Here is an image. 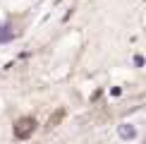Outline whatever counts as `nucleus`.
<instances>
[{
	"mask_svg": "<svg viewBox=\"0 0 146 144\" xmlns=\"http://www.w3.org/2000/svg\"><path fill=\"white\" fill-rule=\"evenodd\" d=\"M117 135H120V139H134V137H137V127L129 125V123H122L117 127Z\"/></svg>",
	"mask_w": 146,
	"mask_h": 144,
	"instance_id": "2",
	"label": "nucleus"
},
{
	"mask_svg": "<svg viewBox=\"0 0 146 144\" xmlns=\"http://www.w3.org/2000/svg\"><path fill=\"white\" fill-rule=\"evenodd\" d=\"M34 118H24V120H17V127H15V132H17V137H29L34 132Z\"/></svg>",
	"mask_w": 146,
	"mask_h": 144,
	"instance_id": "1",
	"label": "nucleus"
},
{
	"mask_svg": "<svg viewBox=\"0 0 146 144\" xmlns=\"http://www.w3.org/2000/svg\"><path fill=\"white\" fill-rule=\"evenodd\" d=\"M144 144H146V142H144Z\"/></svg>",
	"mask_w": 146,
	"mask_h": 144,
	"instance_id": "3",
	"label": "nucleus"
}]
</instances>
